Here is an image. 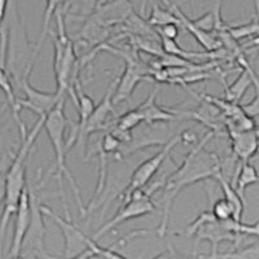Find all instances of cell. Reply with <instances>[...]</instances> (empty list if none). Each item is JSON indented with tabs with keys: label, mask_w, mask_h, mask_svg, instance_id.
I'll return each mask as SVG.
<instances>
[{
	"label": "cell",
	"mask_w": 259,
	"mask_h": 259,
	"mask_svg": "<svg viewBox=\"0 0 259 259\" xmlns=\"http://www.w3.org/2000/svg\"><path fill=\"white\" fill-rule=\"evenodd\" d=\"M178 236L194 237V251L201 241H209L211 244L210 255H198L201 259H215L218 255V246L222 242H232L233 246H239L244 240V236L236 235L230 231L222 222L217 221L211 210H205L194 219L184 231L177 232Z\"/></svg>",
	"instance_id": "277c9868"
},
{
	"label": "cell",
	"mask_w": 259,
	"mask_h": 259,
	"mask_svg": "<svg viewBox=\"0 0 259 259\" xmlns=\"http://www.w3.org/2000/svg\"><path fill=\"white\" fill-rule=\"evenodd\" d=\"M47 115L39 117L36 123L27 131L26 136L21 138L20 149L13 157L8 171L6 172L3 183V214H2V239H4L11 218L16 215L20 205L21 196L26 189V165L27 158L32 150V145L45 128Z\"/></svg>",
	"instance_id": "7a4b0ae2"
},
{
	"label": "cell",
	"mask_w": 259,
	"mask_h": 259,
	"mask_svg": "<svg viewBox=\"0 0 259 259\" xmlns=\"http://www.w3.org/2000/svg\"><path fill=\"white\" fill-rule=\"evenodd\" d=\"M145 69L144 65L140 62L139 59L130 57V59L126 60V66H124L122 75L119 77V80L117 82L114 95H113V103H114V105H118V104L131 99L136 85L147 77L145 75V73H147Z\"/></svg>",
	"instance_id": "9c48e42d"
},
{
	"label": "cell",
	"mask_w": 259,
	"mask_h": 259,
	"mask_svg": "<svg viewBox=\"0 0 259 259\" xmlns=\"http://www.w3.org/2000/svg\"><path fill=\"white\" fill-rule=\"evenodd\" d=\"M184 140V135L179 134V135H175L168 140L167 144L163 145L158 153L153 154L150 158L145 159L143 163L138 166L135 168V171L131 175V179L128 182V186L124 188L123 193H122V198H123V202H127L130 198L133 197V194L136 191H142L145 187L150 183V180L153 179L154 175L157 174L161 168V166L163 165V162L167 161L168 156H170L171 150L174 149L178 144Z\"/></svg>",
	"instance_id": "5b68a950"
},
{
	"label": "cell",
	"mask_w": 259,
	"mask_h": 259,
	"mask_svg": "<svg viewBox=\"0 0 259 259\" xmlns=\"http://www.w3.org/2000/svg\"><path fill=\"white\" fill-rule=\"evenodd\" d=\"M215 134H217L215 131L210 130L201 142L194 144L182 165L177 170L172 171V174L168 175V178L166 179L165 187L162 188V197L159 200L162 207L161 221L156 228V233L159 239L165 237L166 232H167L172 203L180 194V192L198 182L215 179V177L222 171L223 161L214 152H210L203 148L210 139L214 138Z\"/></svg>",
	"instance_id": "6da1fadb"
},
{
	"label": "cell",
	"mask_w": 259,
	"mask_h": 259,
	"mask_svg": "<svg viewBox=\"0 0 259 259\" xmlns=\"http://www.w3.org/2000/svg\"><path fill=\"white\" fill-rule=\"evenodd\" d=\"M219 183L222 191H223L224 198L230 201L231 205L233 206L235 210V217L233 219L236 221H242V212H244V206H245V200L239 194V192L236 191V188L233 187V184L231 183V180H228V178L224 177L223 172H219L215 179Z\"/></svg>",
	"instance_id": "e0dca14e"
},
{
	"label": "cell",
	"mask_w": 259,
	"mask_h": 259,
	"mask_svg": "<svg viewBox=\"0 0 259 259\" xmlns=\"http://www.w3.org/2000/svg\"><path fill=\"white\" fill-rule=\"evenodd\" d=\"M179 26L178 24H168L166 26L158 27L157 32H158L159 38H166V39H174L177 40V38L179 36Z\"/></svg>",
	"instance_id": "d4e9b609"
},
{
	"label": "cell",
	"mask_w": 259,
	"mask_h": 259,
	"mask_svg": "<svg viewBox=\"0 0 259 259\" xmlns=\"http://www.w3.org/2000/svg\"><path fill=\"white\" fill-rule=\"evenodd\" d=\"M258 36H259V34H258Z\"/></svg>",
	"instance_id": "4dcf8cb0"
},
{
	"label": "cell",
	"mask_w": 259,
	"mask_h": 259,
	"mask_svg": "<svg viewBox=\"0 0 259 259\" xmlns=\"http://www.w3.org/2000/svg\"><path fill=\"white\" fill-rule=\"evenodd\" d=\"M43 212L46 217L52 219L57 226L60 227L62 235H64L65 240V251H64V258L65 259H75L87 251L94 242V239L91 236H87L83 233L77 224L74 223L70 218V212L69 209H65V214L66 218H62L59 214L50 209L48 206L43 205Z\"/></svg>",
	"instance_id": "8992f818"
},
{
	"label": "cell",
	"mask_w": 259,
	"mask_h": 259,
	"mask_svg": "<svg viewBox=\"0 0 259 259\" xmlns=\"http://www.w3.org/2000/svg\"><path fill=\"white\" fill-rule=\"evenodd\" d=\"M192 22H193L194 26H197L198 29L203 30V31L212 32L217 29V16H215L214 11L203 13L201 17L192 20Z\"/></svg>",
	"instance_id": "cb8c5ba5"
},
{
	"label": "cell",
	"mask_w": 259,
	"mask_h": 259,
	"mask_svg": "<svg viewBox=\"0 0 259 259\" xmlns=\"http://www.w3.org/2000/svg\"><path fill=\"white\" fill-rule=\"evenodd\" d=\"M117 83L113 82L110 84V87L108 89L106 94L104 95V97L101 99V101L96 105L94 113L90 117L89 123L85 127L84 133V139L87 140V136L92 133V131H99V130L105 128L106 124H108V119H109L110 115L114 114V103H113V95H114V90Z\"/></svg>",
	"instance_id": "4fadbf2b"
},
{
	"label": "cell",
	"mask_w": 259,
	"mask_h": 259,
	"mask_svg": "<svg viewBox=\"0 0 259 259\" xmlns=\"http://www.w3.org/2000/svg\"><path fill=\"white\" fill-rule=\"evenodd\" d=\"M147 21L149 22V25H152V26L154 27V29L166 26V25L168 24H178L182 26V22H180L179 17H178L171 9L162 8L158 4H154V6L152 7V12H150Z\"/></svg>",
	"instance_id": "d6986e66"
},
{
	"label": "cell",
	"mask_w": 259,
	"mask_h": 259,
	"mask_svg": "<svg viewBox=\"0 0 259 259\" xmlns=\"http://www.w3.org/2000/svg\"><path fill=\"white\" fill-rule=\"evenodd\" d=\"M231 138L232 154L240 162L250 161L259 153V139L255 130L244 133H228Z\"/></svg>",
	"instance_id": "7c38bea8"
},
{
	"label": "cell",
	"mask_w": 259,
	"mask_h": 259,
	"mask_svg": "<svg viewBox=\"0 0 259 259\" xmlns=\"http://www.w3.org/2000/svg\"><path fill=\"white\" fill-rule=\"evenodd\" d=\"M133 15V4L128 0H110L97 7L92 20L103 26L109 27L119 22H126Z\"/></svg>",
	"instance_id": "8fae6325"
},
{
	"label": "cell",
	"mask_w": 259,
	"mask_h": 259,
	"mask_svg": "<svg viewBox=\"0 0 259 259\" xmlns=\"http://www.w3.org/2000/svg\"><path fill=\"white\" fill-rule=\"evenodd\" d=\"M156 95L157 91H153L148 96V99L144 103L136 106L143 117V123L156 124L161 123V122L175 121L178 118L177 113L159 106L156 101Z\"/></svg>",
	"instance_id": "5bb4252c"
},
{
	"label": "cell",
	"mask_w": 259,
	"mask_h": 259,
	"mask_svg": "<svg viewBox=\"0 0 259 259\" xmlns=\"http://www.w3.org/2000/svg\"><path fill=\"white\" fill-rule=\"evenodd\" d=\"M231 183L233 184L236 191L239 192L240 196L245 200V191H246L247 187L259 184L258 170L253 163H250V161L240 162L237 171H236L235 177L232 178Z\"/></svg>",
	"instance_id": "2e32d148"
},
{
	"label": "cell",
	"mask_w": 259,
	"mask_h": 259,
	"mask_svg": "<svg viewBox=\"0 0 259 259\" xmlns=\"http://www.w3.org/2000/svg\"><path fill=\"white\" fill-rule=\"evenodd\" d=\"M255 133H256V135H258V139H259V126L255 127Z\"/></svg>",
	"instance_id": "f546056e"
},
{
	"label": "cell",
	"mask_w": 259,
	"mask_h": 259,
	"mask_svg": "<svg viewBox=\"0 0 259 259\" xmlns=\"http://www.w3.org/2000/svg\"><path fill=\"white\" fill-rule=\"evenodd\" d=\"M171 11H172V12H174L175 15L179 17L180 22H182V26L184 27L186 30H188L192 35L194 36V39H196V40H197L198 43H200V45L205 48V50L215 51V50H218L219 46L223 45L221 40V38L218 36V34H217V35H214L212 32L203 31V30L198 29L197 26H194L191 18L187 17V16L184 15V12H182V11H180V8L177 6V4H175V7L171 9Z\"/></svg>",
	"instance_id": "9a60e30c"
},
{
	"label": "cell",
	"mask_w": 259,
	"mask_h": 259,
	"mask_svg": "<svg viewBox=\"0 0 259 259\" xmlns=\"http://www.w3.org/2000/svg\"><path fill=\"white\" fill-rule=\"evenodd\" d=\"M65 99H66V97H64V99L55 106V109H52L47 114L45 130L46 133H47L48 138H50L53 150H55V156H56V177L57 182H59L60 193H61L62 198L65 200L64 193H62V175H64V177L68 179L69 184H70L71 189H73L74 192L75 201H77V206L80 212V218H84L85 215H87V210L83 206L80 189L79 187H78L75 179H74V177L70 174L68 166H66V153H68L66 150H68V147H66V142H65L64 139V134L65 130H66V126H68V118H66L64 112ZM65 202H66V201H65Z\"/></svg>",
	"instance_id": "3957f363"
},
{
	"label": "cell",
	"mask_w": 259,
	"mask_h": 259,
	"mask_svg": "<svg viewBox=\"0 0 259 259\" xmlns=\"http://www.w3.org/2000/svg\"><path fill=\"white\" fill-rule=\"evenodd\" d=\"M65 0H46V11L45 16H43V25H41V32L39 36L38 41H36L35 47H34V53H32V61L35 62L36 56H38L39 51H40L41 45L45 41L46 36H47L48 31H50V24L52 21L53 16H56V12L62 7Z\"/></svg>",
	"instance_id": "ac0fdd59"
},
{
	"label": "cell",
	"mask_w": 259,
	"mask_h": 259,
	"mask_svg": "<svg viewBox=\"0 0 259 259\" xmlns=\"http://www.w3.org/2000/svg\"><path fill=\"white\" fill-rule=\"evenodd\" d=\"M15 217L13 239L12 244H11V249H9L8 259H15L21 255L25 237H26L30 224H31V200H30V193L27 187L24 193H22V196H21L20 205H18L17 212H16Z\"/></svg>",
	"instance_id": "30bf717a"
},
{
	"label": "cell",
	"mask_w": 259,
	"mask_h": 259,
	"mask_svg": "<svg viewBox=\"0 0 259 259\" xmlns=\"http://www.w3.org/2000/svg\"><path fill=\"white\" fill-rule=\"evenodd\" d=\"M152 259H179V255H178L177 250L174 249V246L168 242L167 247L162 253L157 254L156 256H153Z\"/></svg>",
	"instance_id": "4316f807"
},
{
	"label": "cell",
	"mask_w": 259,
	"mask_h": 259,
	"mask_svg": "<svg viewBox=\"0 0 259 259\" xmlns=\"http://www.w3.org/2000/svg\"><path fill=\"white\" fill-rule=\"evenodd\" d=\"M122 144H123V140L117 134L106 133L101 139L100 150H103L105 154H114L119 152Z\"/></svg>",
	"instance_id": "603a6c76"
},
{
	"label": "cell",
	"mask_w": 259,
	"mask_h": 259,
	"mask_svg": "<svg viewBox=\"0 0 259 259\" xmlns=\"http://www.w3.org/2000/svg\"><path fill=\"white\" fill-rule=\"evenodd\" d=\"M254 7H255V12H256V18L259 20V0H253Z\"/></svg>",
	"instance_id": "f1b7e54d"
},
{
	"label": "cell",
	"mask_w": 259,
	"mask_h": 259,
	"mask_svg": "<svg viewBox=\"0 0 259 259\" xmlns=\"http://www.w3.org/2000/svg\"><path fill=\"white\" fill-rule=\"evenodd\" d=\"M211 212L215 217L217 221H228V219H232L235 217V210L233 206L231 205V202L227 198H218L212 202L211 206Z\"/></svg>",
	"instance_id": "7402d4cb"
},
{
	"label": "cell",
	"mask_w": 259,
	"mask_h": 259,
	"mask_svg": "<svg viewBox=\"0 0 259 259\" xmlns=\"http://www.w3.org/2000/svg\"><path fill=\"white\" fill-rule=\"evenodd\" d=\"M228 32L231 34L235 40H240V39L249 38V36H258L259 34V20L254 18L253 21L247 22L244 25H236V26L228 27Z\"/></svg>",
	"instance_id": "44dd1931"
},
{
	"label": "cell",
	"mask_w": 259,
	"mask_h": 259,
	"mask_svg": "<svg viewBox=\"0 0 259 259\" xmlns=\"http://www.w3.org/2000/svg\"><path fill=\"white\" fill-rule=\"evenodd\" d=\"M242 109L245 110L246 114H249L253 118L256 117V115H259V91L256 92L255 97H254L250 103L246 104V105H242Z\"/></svg>",
	"instance_id": "484cf974"
},
{
	"label": "cell",
	"mask_w": 259,
	"mask_h": 259,
	"mask_svg": "<svg viewBox=\"0 0 259 259\" xmlns=\"http://www.w3.org/2000/svg\"><path fill=\"white\" fill-rule=\"evenodd\" d=\"M154 211H156V206H154L153 201L150 200V196H148L143 189L142 191H136L133 194V197L130 198L127 202L122 203L121 209L115 212L114 217L109 219L106 223H104L91 237L95 241H97L119 224L131 221V219L140 218V217H144V215H149Z\"/></svg>",
	"instance_id": "52a82bcc"
},
{
	"label": "cell",
	"mask_w": 259,
	"mask_h": 259,
	"mask_svg": "<svg viewBox=\"0 0 259 259\" xmlns=\"http://www.w3.org/2000/svg\"><path fill=\"white\" fill-rule=\"evenodd\" d=\"M20 87L25 92L24 100H18L21 108H26L30 112L35 113L38 117L47 115L60 101L66 96H61L57 91L43 92L34 89L29 83V77H24L20 83Z\"/></svg>",
	"instance_id": "ba28073f"
},
{
	"label": "cell",
	"mask_w": 259,
	"mask_h": 259,
	"mask_svg": "<svg viewBox=\"0 0 259 259\" xmlns=\"http://www.w3.org/2000/svg\"><path fill=\"white\" fill-rule=\"evenodd\" d=\"M215 259H259V237L256 241L250 245L239 249V250H231L228 253L218 254Z\"/></svg>",
	"instance_id": "ffe728a7"
},
{
	"label": "cell",
	"mask_w": 259,
	"mask_h": 259,
	"mask_svg": "<svg viewBox=\"0 0 259 259\" xmlns=\"http://www.w3.org/2000/svg\"><path fill=\"white\" fill-rule=\"evenodd\" d=\"M158 2H161V3L168 9H172L175 7V3L172 2V0H158ZM144 3H145V0H144ZM144 3H143V6H144Z\"/></svg>",
	"instance_id": "83f0119b"
}]
</instances>
